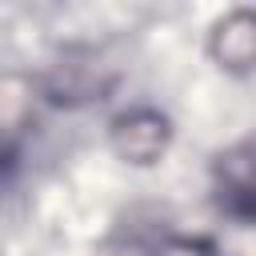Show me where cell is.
Returning <instances> with one entry per match:
<instances>
[{
    "label": "cell",
    "instance_id": "obj_1",
    "mask_svg": "<svg viewBox=\"0 0 256 256\" xmlns=\"http://www.w3.org/2000/svg\"><path fill=\"white\" fill-rule=\"evenodd\" d=\"M212 196L232 220L256 224V136L212 160Z\"/></svg>",
    "mask_w": 256,
    "mask_h": 256
},
{
    "label": "cell",
    "instance_id": "obj_2",
    "mask_svg": "<svg viewBox=\"0 0 256 256\" xmlns=\"http://www.w3.org/2000/svg\"><path fill=\"white\" fill-rule=\"evenodd\" d=\"M108 144H112V152L120 160H128L136 168H148V164H156L168 152V144H172V120L160 108H148V104L128 108V112H120L108 124Z\"/></svg>",
    "mask_w": 256,
    "mask_h": 256
},
{
    "label": "cell",
    "instance_id": "obj_3",
    "mask_svg": "<svg viewBox=\"0 0 256 256\" xmlns=\"http://www.w3.org/2000/svg\"><path fill=\"white\" fill-rule=\"evenodd\" d=\"M208 56L232 76L252 72L256 68V8L224 12L208 32Z\"/></svg>",
    "mask_w": 256,
    "mask_h": 256
},
{
    "label": "cell",
    "instance_id": "obj_4",
    "mask_svg": "<svg viewBox=\"0 0 256 256\" xmlns=\"http://www.w3.org/2000/svg\"><path fill=\"white\" fill-rule=\"evenodd\" d=\"M152 256H224L212 240H200V236H168L156 244Z\"/></svg>",
    "mask_w": 256,
    "mask_h": 256
}]
</instances>
